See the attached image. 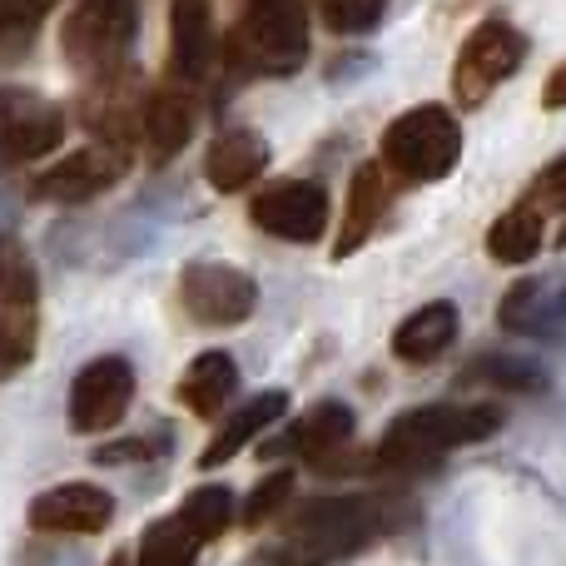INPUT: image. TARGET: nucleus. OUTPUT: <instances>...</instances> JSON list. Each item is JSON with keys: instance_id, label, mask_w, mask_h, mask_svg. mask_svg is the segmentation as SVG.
<instances>
[{"instance_id": "obj_22", "label": "nucleus", "mask_w": 566, "mask_h": 566, "mask_svg": "<svg viewBox=\"0 0 566 566\" xmlns=\"http://www.w3.org/2000/svg\"><path fill=\"white\" fill-rule=\"evenodd\" d=\"M542 234H547L542 209L517 205V209H507V214L488 229V254L497 259V264H532V259H537V249H542Z\"/></svg>"}, {"instance_id": "obj_7", "label": "nucleus", "mask_w": 566, "mask_h": 566, "mask_svg": "<svg viewBox=\"0 0 566 566\" xmlns=\"http://www.w3.org/2000/svg\"><path fill=\"white\" fill-rule=\"evenodd\" d=\"M527 55V40L507 25V20H482L468 40H462L458 60H452V99L462 109H478L512 70Z\"/></svg>"}, {"instance_id": "obj_13", "label": "nucleus", "mask_w": 566, "mask_h": 566, "mask_svg": "<svg viewBox=\"0 0 566 566\" xmlns=\"http://www.w3.org/2000/svg\"><path fill=\"white\" fill-rule=\"evenodd\" d=\"M129 169V155L119 145H85L75 155L55 159L45 175L35 179L40 199H55V205H80V199H95L105 189H115Z\"/></svg>"}, {"instance_id": "obj_23", "label": "nucleus", "mask_w": 566, "mask_h": 566, "mask_svg": "<svg viewBox=\"0 0 566 566\" xmlns=\"http://www.w3.org/2000/svg\"><path fill=\"white\" fill-rule=\"evenodd\" d=\"M175 517L185 522L189 537L205 547V542L224 537L229 522H234V492H229V488H195V492L185 497V507L175 512Z\"/></svg>"}, {"instance_id": "obj_30", "label": "nucleus", "mask_w": 566, "mask_h": 566, "mask_svg": "<svg viewBox=\"0 0 566 566\" xmlns=\"http://www.w3.org/2000/svg\"><path fill=\"white\" fill-rule=\"evenodd\" d=\"M542 105H547V109H566V65L552 70L547 90H542Z\"/></svg>"}, {"instance_id": "obj_14", "label": "nucleus", "mask_w": 566, "mask_h": 566, "mask_svg": "<svg viewBox=\"0 0 566 566\" xmlns=\"http://www.w3.org/2000/svg\"><path fill=\"white\" fill-rule=\"evenodd\" d=\"M214 10L209 0H175L169 6V70L179 80H205L214 60Z\"/></svg>"}, {"instance_id": "obj_17", "label": "nucleus", "mask_w": 566, "mask_h": 566, "mask_svg": "<svg viewBox=\"0 0 566 566\" xmlns=\"http://www.w3.org/2000/svg\"><path fill=\"white\" fill-rule=\"evenodd\" d=\"M452 338H458V308L448 298H438V303H422L418 313H408L398 323L392 353L402 363H432L442 348H452Z\"/></svg>"}, {"instance_id": "obj_25", "label": "nucleus", "mask_w": 566, "mask_h": 566, "mask_svg": "<svg viewBox=\"0 0 566 566\" xmlns=\"http://www.w3.org/2000/svg\"><path fill=\"white\" fill-rule=\"evenodd\" d=\"M293 492H298V472L293 468L269 472L244 502V527H264V522H274L283 507H293Z\"/></svg>"}, {"instance_id": "obj_24", "label": "nucleus", "mask_w": 566, "mask_h": 566, "mask_svg": "<svg viewBox=\"0 0 566 566\" xmlns=\"http://www.w3.org/2000/svg\"><path fill=\"white\" fill-rule=\"evenodd\" d=\"M195 557H199V542L189 537V527L179 517H165L139 537L135 566H195Z\"/></svg>"}, {"instance_id": "obj_9", "label": "nucleus", "mask_w": 566, "mask_h": 566, "mask_svg": "<svg viewBox=\"0 0 566 566\" xmlns=\"http://www.w3.org/2000/svg\"><path fill=\"white\" fill-rule=\"evenodd\" d=\"M249 219L274 239L313 244V239H323V229H328V189H323L318 179H274V185H264L254 195Z\"/></svg>"}, {"instance_id": "obj_16", "label": "nucleus", "mask_w": 566, "mask_h": 566, "mask_svg": "<svg viewBox=\"0 0 566 566\" xmlns=\"http://www.w3.org/2000/svg\"><path fill=\"white\" fill-rule=\"evenodd\" d=\"M269 169V145L249 129H229L209 145L205 155V179L219 189V195H239V189L259 185V175Z\"/></svg>"}, {"instance_id": "obj_3", "label": "nucleus", "mask_w": 566, "mask_h": 566, "mask_svg": "<svg viewBox=\"0 0 566 566\" xmlns=\"http://www.w3.org/2000/svg\"><path fill=\"white\" fill-rule=\"evenodd\" d=\"M229 50L264 75H293L308 60V6L303 0H249Z\"/></svg>"}, {"instance_id": "obj_6", "label": "nucleus", "mask_w": 566, "mask_h": 566, "mask_svg": "<svg viewBox=\"0 0 566 566\" xmlns=\"http://www.w3.org/2000/svg\"><path fill=\"white\" fill-rule=\"evenodd\" d=\"M373 527H378V522H373L368 502L318 497V502H303V507L289 512L283 542H289L303 562H328V557H343V552H358L363 542L373 537Z\"/></svg>"}, {"instance_id": "obj_28", "label": "nucleus", "mask_w": 566, "mask_h": 566, "mask_svg": "<svg viewBox=\"0 0 566 566\" xmlns=\"http://www.w3.org/2000/svg\"><path fill=\"white\" fill-rule=\"evenodd\" d=\"M532 199H537L542 209H566V155L552 159V165L537 175V185H532Z\"/></svg>"}, {"instance_id": "obj_29", "label": "nucleus", "mask_w": 566, "mask_h": 566, "mask_svg": "<svg viewBox=\"0 0 566 566\" xmlns=\"http://www.w3.org/2000/svg\"><path fill=\"white\" fill-rule=\"evenodd\" d=\"M537 293H542V289H537V283H532V279H527V283H517V289H512L507 298H502V313H497V318H502V328H517V333H527V328H532V323H527V303L537 298Z\"/></svg>"}, {"instance_id": "obj_11", "label": "nucleus", "mask_w": 566, "mask_h": 566, "mask_svg": "<svg viewBox=\"0 0 566 566\" xmlns=\"http://www.w3.org/2000/svg\"><path fill=\"white\" fill-rule=\"evenodd\" d=\"M65 139V109L55 99L35 95L25 85H6L0 90V159H40L50 149H60Z\"/></svg>"}, {"instance_id": "obj_26", "label": "nucleus", "mask_w": 566, "mask_h": 566, "mask_svg": "<svg viewBox=\"0 0 566 566\" xmlns=\"http://www.w3.org/2000/svg\"><path fill=\"white\" fill-rule=\"evenodd\" d=\"M472 382H488V388H512V392H537L547 388V373L532 368V363H517V358H488L468 373Z\"/></svg>"}, {"instance_id": "obj_2", "label": "nucleus", "mask_w": 566, "mask_h": 566, "mask_svg": "<svg viewBox=\"0 0 566 566\" xmlns=\"http://www.w3.org/2000/svg\"><path fill=\"white\" fill-rule=\"evenodd\" d=\"M462 159V125L448 105H418L398 115L382 135V165L408 185L448 179Z\"/></svg>"}, {"instance_id": "obj_4", "label": "nucleus", "mask_w": 566, "mask_h": 566, "mask_svg": "<svg viewBox=\"0 0 566 566\" xmlns=\"http://www.w3.org/2000/svg\"><path fill=\"white\" fill-rule=\"evenodd\" d=\"M40 343V279L20 239H0V378L20 373Z\"/></svg>"}, {"instance_id": "obj_12", "label": "nucleus", "mask_w": 566, "mask_h": 566, "mask_svg": "<svg viewBox=\"0 0 566 566\" xmlns=\"http://www.w3.org/2000/svg\"><path fill=\"white\" fill-rule=\"evenodd\" d=\"M115 522V497L95 482H60L30 502V527L45 537H95Z\"/></svg>"}, {"instance_id": "obj_15", "label": "nucleus", "mask_w": 566, "mask_h": 566, "mask_svg": "<svg viewBox=\"0 0 566 566\" xmlns=\"http://www.w3.org/2000/svg\"><path fill=\"white\" fill-rule=\"evenodd\" d=\"M353 438V408H343V402H318V408H308L298 422H289V432L274 442V452H293V458L303 462H318L323 472H328V462L338 458V448H348Z\"/></svg>"}, {"instance_id": "obj_8", "label": "nucleus", "mask_w": 566, "mask_h": 566, "mask_svg": "<svg viewBox=\"0 0 566 566\" xmlns=\"http://www.w3.org/2000/svg\"><path fill=\"white\" fill-rule=\"evenodd\" d=\"M259 283L234 264H189L179 274V308L205 328H234L254 313Z\"/></svg>"}, {"instance_id": "obj_18", "label": "nucleus", "mask_w": 566, "mask_h": 566, "mask_svg": "<svg viewBox=\"0 0 566 566\" xmlns=\"http://www.w3.org/2000/svg\"><path fill=\"white\" fill-rule=\"evenodd\" d=\"M283 408H289V398L274 388V392H259V398H249L244 408L234 412V418L224 422V428L214 432V442H209L205 452H199V468H219V462H229L234 452H244L254 438H264V428H274L283 418Z\"/></svg>"}, {"instance_id": "obj_20", "label": "nucleus", "mask_w": 566, "mask_h": 566, "mask_svg": "<svg viewBox=\"0 0 566 566\" xmlns=\"http://www.w3.org/2000/svg\"><path fill=\"white\" fill-rule=\"evenodd\" d=\"M382 209H388V179H382V165H363L353 175V189H348V214H343V234L333 244V254H353L363 249V239L382 224Z\"/></svg>"}, {"instance_id": "obj_10", "label": "nucleus", "mask_w": 566, "mask_h": 566, "mask_svg": "<svg viewBox=\"0 0 566 566\" xmlns=\"http://www.w3.org/2000/svg\"><path fill=\"white\" fill-rule=\"evenodd\" d=\"M135 402V368L125 358H95L75 373L70 382V428L95 438V432L119 428V418L129 412Z\"/></svg>"}, {"instance_id": "obj_19", "label": "nucleus", "mask_w": 566, "mask_h": 566, "mask_svg": "<svg viewBox=\"0 0 566 566\" xmlns=\"http://www.w3.org/2000/svg\"><path fill=\"white\" fill-rule=\"evenodd\" d=\"M139 125H145L155 159H175L189 145V135H195V99L185 90H155L139 105Z\"/></svg>"}, {"instance_id": "obj_1", "label": "nucleus", "mask_w": 566, "mask_h": 566, "mask_svg": "<svg viewBox=\"0 0 566 566\" xmlns=\"http://www.w3.org/2000/svg\"><path fill=\"white\" fill-rule=\"evenodd\" d=\"M502 428V402H428L402 418L378 438V468H428L432 458L462 448V442H482Z\"/></svg>"}, {"instance_id": "obj_27", "label": "nucleus", "mask_w": 566, "mask_h": 566, "mask_svg": "<svg viewBox=\"0 0 566 566\" xmlns=\"http://www.w3.org/2000/svg\"><path fill=\"white\" fill-rule=\"evenodd\" d=\"M382 10H388V0H323V20H328V30H338V35H363V30H373L382 20Z\"/></svg>"}, {"instance_id": "obj_21", "label": "nucleus", "mask_w": 566, "mask_h": 566, "mask_svg": "<svg viewBox=\"0 0 566 566\" xmlns=\"http://www.w3.org/2000/svg\"><path fill=\"white\" fill-rule=\"evenodd\" d=\"M234 388H239L234 358H229V353H199L185 368V378H179V402H185L189 412H199V418H214V412L234 398Z\"/></svg>"}, {"instance_id": "obj_5", "label": "nucleus", "mask_w": 566, "mask_h": 566, "mask_svg": "<svg viewBox=\"0 0 566 566\" xmlns=\"http://www.w3.org/2000/svg\"><path fill=\"white\" fill-rule=\"evenodd\" d=\"M129 40H135V0H80L65 15L60 50L85 75H109L119 70Z\"/></svg>"}]
</instances>
